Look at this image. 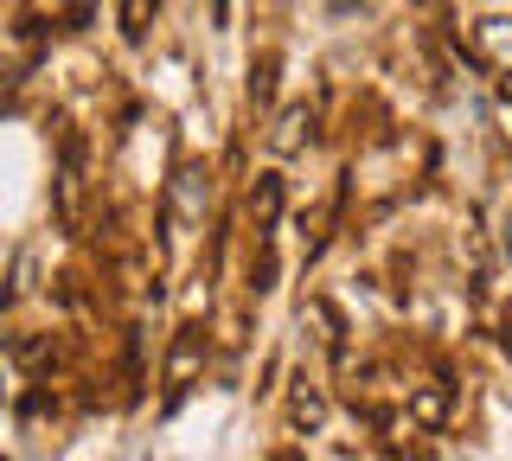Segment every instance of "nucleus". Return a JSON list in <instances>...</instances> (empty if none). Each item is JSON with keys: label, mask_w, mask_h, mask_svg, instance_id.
<instances>
[{"label": "nucleus", "mask_w": 512, "mask_h": 461, "mask_svg": "<svg viewBox=\"0 0 512 461\" xmlns=\"http://www.w3.org/2000/svg\"><path fill=\"white\" fill-rule=\"evenodd\" d=\"M506 250H512V225H506Z\"/></svg>", "instance_id": "obj_1"}]
</instances>
